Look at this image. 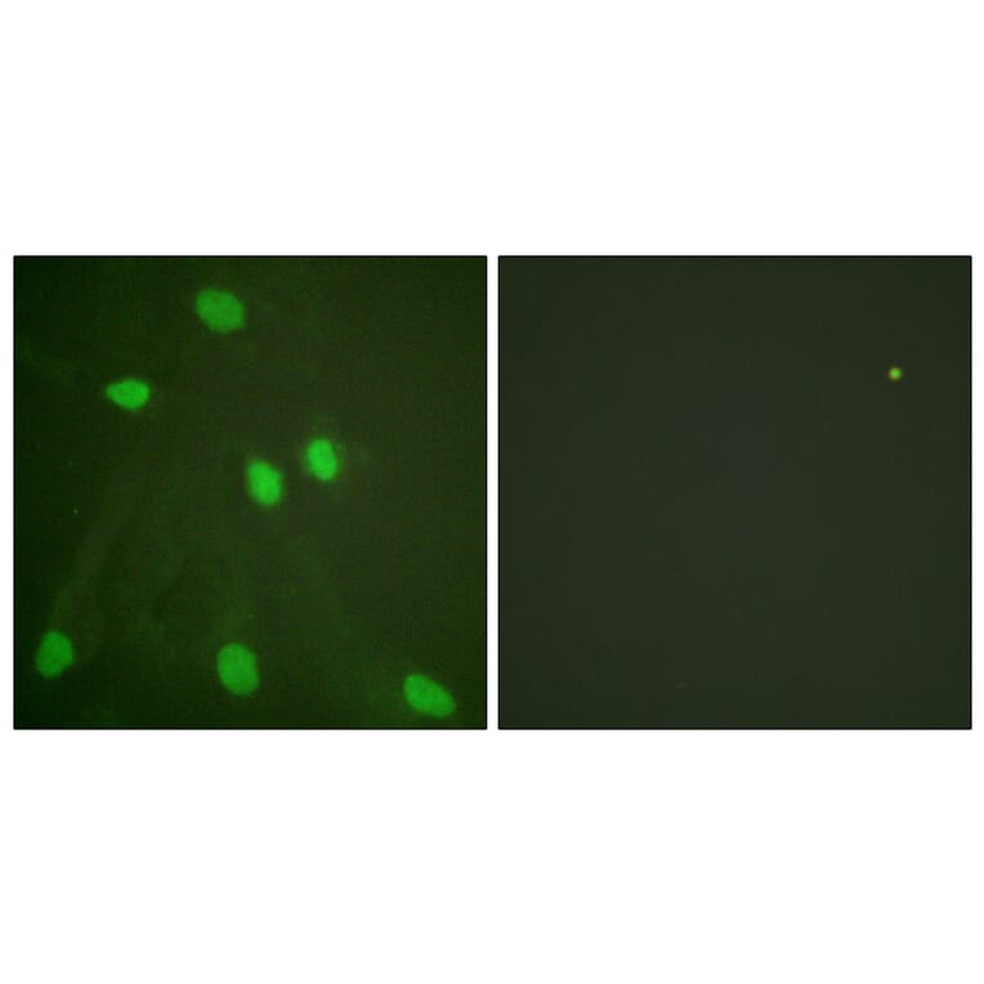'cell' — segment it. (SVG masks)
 I'll list each match as a JSON object with an SVG mask.
<instances>
[{
	"instance_id": "6da1fadb",
	"label": "cell",
	"mask_w": 984,
	"mask_h": 984,
	"mask_svg": "<svg viewBox=\"0 0 984 984\" xmlns=\"http://www.w3.org/2000/svg\"><path fill=\"white\" fill-rule=\"evenodd\" d=\"M221 681L236 695H249L259 684L256 657L240 644H230L218 656Z\"/></svg>"
},
{
	"instance_id": "7a4b0ae2",
	"label": "cell",
	"mask_w": 984,
	"mask_h": 984,
	"mask_svg": "<svg viewBox=\"0 0 984 984\" xmlns=\"http://www.w3.org/2000/svg\"><path fill=\"white\" fill-rule=\"evenodd\" d=\"M200 319L217 332L227 333L244 324V307L232 294L205 290L196 301Z\"/></svg>"
},
{
	"instance_id": "3957f363",
	"label": "cell",
	"mask_w": 984,
	"mask_h": 984,
	"mask_svg": "<svg viewBox=\"0 0 984 984\" xmlns=\"http://www.w3.org/2000/svg\"><path fill=\"white\" fill-rule=\"evenodd\" d=\"M404 691L407 702L420 713L445 718L456 709L453 696L423 675H410L405 681Z\"/></svg>"
},
{
	"instance_id": "277c9868",
	"label": "cell",
	"mask_w": 984,
	"mask_h": 984,
	"mask_svg": "<svg viewBox=\"0 0 984 984\" xmlns=\"http://www.w3.org/2000/svg\"><path fill=\"white\" fill-rule=\"evenodd\" d=\"M73 659L74 652L69 639L65 635L52 632L47 634L40 644L37 655L38 670L44 677H56L73 663Z\"/></svg>"
},
{
	"instance_id": "5b68a950",
	"label": "cell",
	"mask_w": 984,
	"mask_h": 984,
	"mask_svg": "<svg viewBox=\"0 0 984 984\" xmlns=\"http://www.w3.org/2000/svg\"><path fill=\"white\" fill-rule=\"evenodd\" d=\"M250 490L259 503L272 505L281 496V477L276 469L263 462H256L248 469Z\"/></svg>"
},
{
	"instance_id": "8992f818",
	"label": "cell",
	"mask_w": 984,
	"mask_h": 984,
	"mask_svg": "<svg viewBox=\"0 0 984 984\" xmlns=\"http://www.w3.org/2000/svg\"><path fill=\"white\" fill-rule=\"evenodd\" d=\"M106 393L115 404L132 410L145 405L150 398L149 386L133 379L111 384L107 387Z\"/></svg>"
},
{
	"instance_id": "52a82bcc",
	"label": "cell",
	"mask_w": 984,
	"mask_h": 984,
	"mask_svg": "<svg viewBox=\"0 0 984 984\" xmlns=\"http://www.w3.org/2000/svg\"><path fill=\"white\" fill-rule=\"evenodd\" d=\"M308 463L312 472L321 480H332L338 471V460L335 458L332 445L328 441L313 442L308 449Z\"/></svg>"
}]
</instances>
